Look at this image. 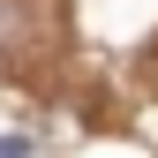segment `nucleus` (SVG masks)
<instances>
[{"mask_svg": "<svg viewBox=\"0 0 158 158\" xmlns=\"http://www.w3.org/2000/svg\"><path fill=\"white\" fill-rule=\"evenodd\" d=\"M0 158H30V143L23 135H0Z\"/></svg>", "mask_w": 158, "mask_h": 158, "instance_id": "f257e3e1", "label": "nucleus"}]
</instances>
